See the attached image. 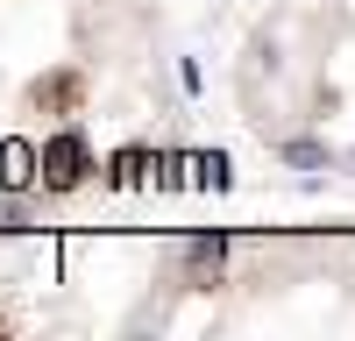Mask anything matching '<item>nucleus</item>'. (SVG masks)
Wrapping results in <instances>:
<instances>
[{"label":"nucleus","mask_w":355,"mask_h":341,"mask_svg":"<svg viewBox=\"0 0 355 341\" xmlns=\"http://www.w3.org/2000/svg\"><path fill=\"white\" fill-rule=\"evenodd\" d=\"M85 170H93V157H85V135L78 128H57L43 142V192H78Z\"/></svg>","instance_id":"nucleus-1"},{"label":"nucleus","mask_w":355,"mask_h":341,"mask_svg":"<svg viewBox=\"0 0 355 341\" xmlns=\"http://www.w3.org/2000/svg\"><path fill=\"white\" fill-rule=\"evenodd\" d=\"M36 178H43V150L36 142H0V192H36Z\"/></svg>","instance_id":"nucleus-2"},{"label":"nucleus","mask_w":355,"mask_h":341,"mask_svg":"<svg viewBox=\"0 0 355 341\" xmlns=\"http://www.w3.org/2000/svg\"><path fill=\"white\" fill-rule=\"evenodd\" d=\"M277 157H284L291 170H327V164H334V150H327V142H306V135L277 142Z\"/></svg>","instance_id":"nucleus-3"},{"label":"nucleus","mask_w":355,"mask_h":341,"mask_svg":"<svg viewBox=\"0 0 355 341\" xmlns=\"http://www.w3.org/2000/svg\"><path fill=\"white\" fill-rule=\"evenodd\" d=\"M192 178H199V192H227L234 185V164L220 150H206V157H192Z\"/></svg>","instance_id":"nucleus-4"},{"label":"nucleus","mask_w":355,"mask_h":341,"mask_svg":"<svg viewBox=\"0 0 355 341\" xmlns=\"http://www.w3.org/2000/svg\"><path fill=\"white\" fill-rule=\"evenodd\" d=\"M220 256H227V235H192L185 242V263L192 270H220Z\"/></svg>","instance_id":"nucleus-5"},{"label":"nucleus","mask_w":355,"mask_h":341,"mask_svg":"<svg viewBox=\"0 0 355 341\" xmlns=\"http://www.w3.org/2000/svg\"><path fill=\"white\" fill-rule=\"evenodd\" d=\"M135 170H142V150H121V157H114V170H107V178H114V185H135Z\"/></svg>","instance_id":"nucleus-6"},{"label":"nucleus","mask_w":355,"mask_h":341,"mask_svg":"<svg viewBox=\"0 0 355 341\" xmlns=\"http://www.w3.org/2000/svg\"><path fill=\"white\" fill-rule=\"evenodd\" d=\"M28 227V207H0V235H21Z\"/></svg>","instance_id":"nucleus-7"}]
</instances>
